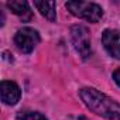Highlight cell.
I'll return each instance as SVG.
<instances>
[{
  "label": "cell",
  "mask_w": 120,
  "mask_h": 120,
  "mask_svg": "<svg viewBox=\"0 0 120 120\" xmlns=\"http://www.w3.org/2000/svg\"><path fill=\"white\" fill-rule=\"evenodd\" d=\"M79 96L85 106L98 116H102L106 120H120V103L110 99L98 89L82 88L79 89Z\"/></svg>",
  "instance_id": "obj_1"
},
{
  "label": "cell",
  "mask_w": 120,
  "mask_h": 120,
  "mask_svg": "<svg viewBox=\"0 0 120 120\" xmlns=\"http://www.w3.org/2000/svg\"><path fill=\"white\" fill-rule=\"evenodd\" d=\"M65 7L75 16L89 23H98L103 17V10L99 4L90 2H68Z\"/></svg>",
  "instance_id": "obj_2"
},
{
  "label": "cell",
  "mask_w": 120,
  "mask_h": 120,
  "mask_svg": "<svg viewBox=\"0 0 120 120\" xmlns=\"http://www.w3.org/2000/svg\"><path fill=\"white\" fill-rule=\"evenodd\" d=\"M71 40H72V45L76 49V52L83 59H88L92 54L89 30L85 26H81V24L74 26L71 28Z\"/></svg>",
  "instance_id": "obj_3"
},
{
  "label": "cell",
  "mask_w": 120,
  "mask_h": 120,
  "mask_svg": "<svg viewBox=\"0 0 120 120\" xmlns=\"http://www.w3.org/2000/svg\"><path fill=\"white\" fill-rule=\"evenodd\" d=\"M41 37L37 30L31 27H23L20 28L14 35V44L17 49L23 54H30L34 51V48L40 44Z\"/></svg>",
  "instance_id": "obj_4"
},
{
  "label": "cell",
  "mask_w": 120,
  "mask_h": 120,
  "mask_svg": "<svg viewBox=\"0 0 120 120\" xmlns=\"http://www.w3.org/2000/svg\"><path fill=\"white\" fill-rule=\"evenodd\" d=\"M102 44L110 56L120 59V31L105 30L102 34Z\"/></svg>",
  "instance_id": "obj_5"
},
{
  "label": "cell",
  "mask_w": 120,
  "mask_h": 120,
  "mask_svg": "<svg viewBox=\"0 0 120 120\" xmlns=\"http://www.w3.org/2000/svg\"><path fill=\"white\" fill-rule=\"evenodd\" d=\"M0 95H2V102L4 105L14 106L21 98V90L16 82L3 81L0 83Z\"/></svg>",
  "instance_id": "obj_6"
},
{
  "label": "cell",
  "mask_w": 120,
  "mask_h": 120,
  "mask_svg": "<svg viewBox=\"0 0 120 120\" xmlns=\"http://www.w3.org/2000/svg\"><path fill=\"white\" fill-rule=\"evenodd\" d=\"M7 7L14 14H17L19 17H21L23 20H30L33 17L31 9H30V6H28L27 2H21V0H11V2L7 3Z\"/></svg>",
  "instance_id": "obj_7"
},
{
  "label": "cell",
  "mask_w": 120,
  "mask_h": 120,
  "mask_svg": "<svg viewBox=\"0 0 120 120\" xmlns=\"http://www.w3.org/2000/svg\"><path fill=\"white\" fill-rule=\"evenodd\" d=\"M34 6L41 13L42 17H45L49 21H55L56 11H55V2H34Z\"/></svg>",
  "instance_id": "obj_8"
},
{
  "label": "cell",
  "mask_w": 120,
  "mask_h": 120,
  "mask_svg": "<svg viewBox=\"0 0 120 120\" xmlns=\"http://www.w3.org/2000/svg\"><path fill=\"white\" fill-rule=\"evenodd\" d=\"M16 120H48V119L38 112H19Z\"/></svg>",
  "instance_id": "obj_9"
},
{
  "label": "cell",
  "mask_w": 120,
  "mask_h": 120,
  "mask_svg": "<svg viewBox=\"0 0 120 120\" xmlns=\"http://www.w3.org/2000/svg\"><path fill=\"white\" fill-rule=\"evenodd\" d=\"M113 81L120 86V68H117V69L113 72Z\"/></svg>",
  "instance_id": "obj_10"
},
{
  "label": "cell",
  "mask_w": 120,
  "mask_h": 120,
  "mask_svg": "<svg viewBox=\"0 0 120 120\" xmlns=\"http://www.w3.org/2000/svg\"><path fill=\"white\" fill-rule=\"evenodd\" d=\"M78 120H89V119H88V117H85V116H81Z\"/></svg>",
  "instance_id": "obj_11"
}]
</instances>
